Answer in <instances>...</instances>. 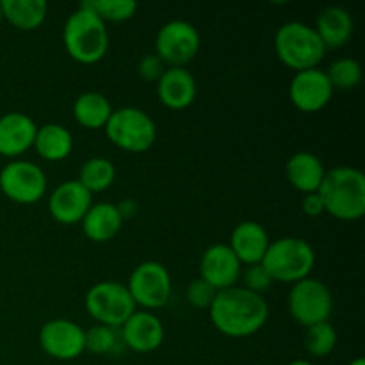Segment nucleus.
I'll use <instances>...</instances> for the list:
<instances>
[{"label": "nucleus", "instance_id": "nucleus-19", "mask_svg": "<svg viewBox=\"0 0 365 365\" xmlns=\"http://www.w3.org/2000/svg\"><path fill=\"white\" fill-rule=\"evenodd\" d=\"M269 242V235L262 225L257 221H242L232 230L228 246L239 262L253 266V264L262 262Z\"/></svg>", "mask_w": 365, "mask_h": 365}, {"label": "nucleus", "instance_id": "nucleus-21", "mask_svg": "<svg viewBox=\"0 0 365 365\" xmlns=\"http://www.w3.org/2000/svg\"><path fill=\"white\" fill-rule=\"evenodd\" d=\"M316 32L328 48H342L348 45L355 32L351 13L341 6H330L319 13L316 20Z\"/></svg>", "mask_w": 365, "mask_h": 365}, {"label": "nucleus", "instance_id": "nucleus-8", "mask_svg": "<svg viewBox=\"0 0 365 365\" xmlns=\"http://www.w3.org/2000/svg\"><path fill=\"white\" fill-rule=\"evenodd\" d=\"M287 305L292 319L302 327L310 328L314 324L330 321L334 296L324 282L309 277L292 284Z\"/></svg>", "mask_w": 365, "mask_h": 365}, {"label": "nucleus", "instance_id": "nucleus-22", "mask_svg": "<svg viewBox=\"0 0 365 365\" xmlns=\"http://www.w3.org/2000/svg\"><path fill=\"white\" fill-rule=\"evenodd\" d=\"M81 225L82 232L89 241L107 242L120 234L121 227H123V216L114 203H93Z\"/></svg>", "mask_w": 365, "mask_h": 365}, {"label": "nucleus", "instance_id": "nucleus-30", "mask_svg": "<svg viewBox=\"0 0 365 365\" xmlns=\"http://www.w3.org/2000/svg\"><path fill=\"white\" fill-rule=\"evenodd\" d=\"M84 342L86 351L95 355H109L118 346L116 330L103 324H95L89 330H84Z\"/></svg>", "mask_w": 365, "mask_h": 365}, {"label": "nucleus", "instance_id": "nucleus-3", "mask_svg": "<svg viewBox=\"0 0 365 365\" xmlns=\"http://www.w3.org/2000/svg\"><path fill=\"white\" fill-rule=\"evenodd\" d=\"M63 43L68 56L77 63H98L109 48L107 25L82 2L64 24Z\"/></svg>", "mask_w": 365, "mask_h": 365}, {"label": "nucleus", "instance_id": "nucleus-1", "mask_svg": "<svg viewBox=\"0 0 365 365\" xmlns=\"http://www.w3.org/2000/svg\"><path fill=\"white\" fill-rule=\"evenodd\" d=\"M209 316L220 334L245 339L262 330L269 319V305L264 296L235 285L217 292L209 307Z\"/></svg>", "mask_w": 365, "mask_h": 365}, {"label": "nucleus", "instance_id": "nucleus-24", "mask_svg": "<svg viewBox=\"0 0 365 365\" xmlns=\"http://www.w3.org/2000/svg\"><path fill=\"white\" fill-rule=\"evenodd\" d=\"M2 18L9 21L18 31L31 32L43 25L48 11V4L45 0H4Z\"/></svg>", "mask_w": 365, "mask_h": 365}, {"label": "nucleus", "instance_id": "nucleus-13", "mask_svg": "<svg viewBox=\"0 0 365 365\" xmlns=\"http://www.w3.org/2000/svg\"><path fill=\"white\" fill-rule=\"evenodd\" d=\"M334 88L321 68L296 71L289 84V100L302 113H317L330 103Z\"/></svg>", "mask_w": 365, "mask_h": 365}, {"label": "nucleus", "instance_id": "nucleus-9", "mask_svg": "<svg viewBox=\"0 0 365 365\" xmlns=\"http://www.w3.org/2000/svg\"><path fill=\"white\" fill-rule=\"evenodd\" d=\"M202 38L191 21L171 20L159 29L155 38V56L166 68H185L200 52Z\"/></svg>", "mask_w": 365, "mask_h": 365}, {"label": "nucleus", "instance_id": "nucleus-7", "mask_svg": "<svg viewBox=\"0 0 365 365\" xmlns=\"http://www.w3.org/2000/svg\"><path fill=\"white\" fill-rule=\"evenodd\" d=\"M86 312L96 324L109 328H121L125 321L138 310L127 285L120 282H98L86 292Z\"/></svg>", "mask_w": 365, "mask_h": 365}, {"label": "nucleus", "instance_id": "nucleus-15", "mask_svg": "<svg viewBox=\"0 0 365 365\" xmlns=\"http://www.w3.org/2000/svg\"><path fill=\"white\" fill-rule=\"evenodd\" d=\"M93 205V195L78 180L57 185L48 198V212L57 223L77 225Z\"/></svg>", "mask_w": 365, "mask_h": 365}, {"label": "nucleus", "instance_id": "nucleus-35", "mask_svg": "<svg viewBox=\"0 0 365 365\" xmlns=\"http://www.w3.org/2000/svg\"><path fill=\"white\" fill-rule=\"evenodd\" d=\"M348 365H365V360L362 359V356H356V359L351 360Z\"/></svg>", "mask_w": 365, "mask_h": 365}, {"label": "nucleus", "instance_id": "nucleus-17", "mask_svg": "<svg viewBox=\"0 0 365 365\" xmlns=\"http://www.w3.org/2000/svg\"><path fill=\"white\" fill-rule=\"evenodd\" d=\"M196 81L185 68H166L157 81V96L160 103L171 110H184L196 100Z\"/></svg>", "mask_w": 365, "mask_h": 365}, {"label": "nucleus", "instance_id": "nucleus-10", "mask_svg": "<svg viewBox=\"0 0 365 365\" xmlns=\"http://www.w3.org/2000/svg\"><path fill=\"white\" fill-rule=\"evenodd\" d=\"M127 289L135 307L139 305L152 312V310L163 309L170 302L173 282L166 266L155 260H146L132 271Z\"/></svg>", "mask_w": 365, "mask_h": 365}, {"label": "nucleus", "instance_id": "nucleus-18", "mask_svg": "<svg viewBox=\"0 0 365 365\" xmlns=\"http://www.w3.org/2000/svg\"><path fill=\"white\" fill-rule=\"evenodd\" d=\"M38 125L24 113H7L0 116V155L18 157L34 146Z\"/></svg>", "mask_w": 365, "mask_h": 365}, {"label": "nucleus", "instance_id": "nucleus-6", "mask_svg": "<svg viewBox=\"0 0 365 365\" xmlns=\"http://www.w3.org/2000/svg\"><path fill=\"white\" fill-rule=\"evenodd\" d=\"M103 130L116 148L130 153L146 152L157 139L155 121L138 107H120L113 110Z\"/></svg>", "mask_w": 365, "mask_h": 365}, {"label": "nucleus", "instance_id": "nucleus-20", "mask_svg": "<svg viewBox=\"0 0 365 365\" xmlns=\"http://www.w3.org/2000/svg\"><path fill=\"white\" fill-rule=\"evenodd\" d=\"M285 175L287 180L296 191L303 195H312L323 184V178L327 175L323 160L310 152H296L289 157L285 164Z\"/></svg>", "mask_w": 365, "mask_h": 365}, {"label": "nucleus", "instance_id": "nucleus-11", "mask_svg": "<svg viewBox=\"0 0 365 365\" xmlns=\"http://www.w3.org/2000/svg\"><path fill=\"white\" fill-rule=\"evenodd\" d=\"M0 191L18 205H32L46 192V177L38 164L14 159L0 170Z\"/></svg>", "mask_w": 365, "mask_h": 365}, {"label": "nucleus", "instance_id": "nucleus-12", "mask_svg": "<svg viewBox=\"0 0 365 365\" xmlns=\"http://www.w3.org/2000/svg\"><path fill=\"white\" fill-rule=\"evenodd\" d=\"M38 341L45 355L61 362L78 359L86 351L84 330L70 319L46 321L39 330Z\"/></svg>", "mask_w": 365, "mask_h": 365}, {"label": "nucleus", "instance_id": "nucleus-37", "mask_svg": "<svg viewBox=\"0 0 365 365\" xmlns=\"http://www.w3.org/2000/svg\"><path fill=\"white\" fill-rule=\"evenodd\" d=\"M4 18H2V7H0V21H2Z\"/></svg>", "mask_w": 365, "mask_h": 365}, {"label": "nucleus", "instance_id": "nucleus-23", "mask_svg": "<svg viewBox=\"0 0 365 365\" xmlns=\"http://www.w3.org/2000/svg\"><path fill=\"white\" fill-rule=\"evenodd\" d=\"M38 155L50 163H61L68 159L73 150V135L59 123H45L38 127L34 146Z\"/></svg>", "mask_w": 365, "mask_h": 365}, {"label": "nucleus", "instance_id": "nucleus-34", "mask_svg": "<svg viewBox=\"0 0 365 365\" xmlns=\"http://www.w3.org/2000/svg\"><path fill=\"white\" fill-rule=\"evenodd\" d=\"M302 210L309 217H317L324 212L323 202H321L319 195L312 192V195H305V198L302 200Z\"/></svg>", "mask_w": 365, "mask_h": 365}, {"label": "nucleus", "instance_id": "nucleus-32", "mask_svg": "<svg viewBox=\"0 0 365 365\" xmlns=\"http://www.w3.org/2000/svg\"><path fill=\"white\" fill-rule=\"evenodd\" d=\"M217 291L210 287L207 282H203L202 278H196L191 284L187 285V291H185V298L187 303L195 309H209L212 305L214 298H216Z\"/></svg>", "mask_w": 365, "mask_h": 365}, {"label": "nucleus", "instance_id": "nucleus-4", "mask_svg": "<svg viewBox=\"0 0 365 365\" xmlns=\"http://www.w3.org/2000/svg\"><path fill=\"white\" fill-rule=\"evenodd\" d=\"M274 52L278 61L294 71L319 68L327 56V46L316 29L303 21H287L274 34Z\"/></svg>", "mask_w": 365, "mask_h": 365}, {"label": "nucleus", "instance_id": "nucleus-29", "mask_svg": "<svg viewBox=\"0 0 365 365\" xmlns=\"http://www.w3.org/2000/svg\"><path fill=\"white\" fill-rule=\"evenodd\" d=\"M84 4L106 25L107 21L120 24L130 20L138 11V4L134 0H88Z\"/></svg>", "mask_w": 365, "mask_h": 365}, {"label": "nucleus", "instance_id": "nucleus-31", "mask_svg": "<svg viewBox=\"0 0 365 365\" xmlns=\"http://www.w3.org/2000/svg\"><path fill=\"white\" fill-rule=\"evenodd\" d=\"M242 285L241 287L248 289V291L255 292V294L262 296L264 292L269 291L273 285V278L269 277L262 264H253V266H246L245 271H241Z\"/></svg>", "mask_w": 365, "mask_h": 365}, {"label": "nucleus", "instance_id": "nucleus-26", "mask_svg": "<svg viewBox=\"0 0 365 365\" xmlns=\"http://www.w3.org/2000/svg\"><path fill=\"white\" fill-rule=\"evenodd\" d=\"M78 182L88 189L91 195L103 192L116 180V168L106 157H91L86 160L78 171Z\"/></svg>", "mask_w": 365, "mask_h": 365}, {"label": "nucleus", "instance_id": "nucleus-28", "mask_svg": "<svg viewBox=\"0 0 365 365\" xmlns=\"http://www.w3.org/2000/svg\"><path fill=\"white\" fill-rule=\"evenodd\" d=\"M324 71H327L334 91L335 89L348 91V89L356 88L362 81V64L353 57H342V59L334 61L330 68Z\"/></svg>", "mask_w": 365, "mask_h": 365}, {"label": "nucleus", "instance_id": "nucleus-5", "mask_svg": "<svg viewBox=\"0 0 365 365\" xmlns=\"http://www.w3.org/2000/svg\"><path fill=\"white\" fill-rule=\"evenodd\" d=\"M273 282L296 284L309 278L316 266V252L302 237H282L269 242L262 262Z\"/></svg>", "mask_w": 365, "mask_h": 365}, {"label": "nucleus", "instance_id": "nucleus-33", "mask_svg": "<svg viewBox=\"0 0 365 365\" xmlns=\"http://www.w3.org/2000/svg\"><path fill=\"white\" fill-rule=\"evenodd\" d=\"M164 70H166V64L155 56V53H148V56L143 57L138 63V73L143 81L146 82H157L163 77Z\"/></svg>", "mask_w": 365, "mask_h": 365}, {"label": "nucleus", "instance_id": "nucleus-25", "mask_svg": "<svg viewBox=\"0 0 365 365\" xmlns=\"http://www.w3.org/2000/svg\"><path fill=\"white\" fill-rule=\"evenodd\" d=\"M113 110L107 96L96 91L82 93L73 102L75 121L89 130H98V128L106 127Z\"/></svg>", "mask_w": 365, "mask_h": 365}, {"label": "nucleus", "instance_id": "nucleus-27", "mask_svg": "<svg viewBox=\"0 0 365 365\" xmlns=\"http://www.w3.org/2000/svg\"><path fill=\"white\" fill-rule=\"evenodd\" d=\"M337 346V330L330 321L314 324L305 331V349L314 359H327Z\"/></svg>", "mask_w": 365, "mask_h": 365}, {"label": "nucleus", "instance_id": "nucleus-16", "mask_svg": "<svg viewBox=\"0 0 365 365\" xmlns=\"http://www.w3.org/2000/svg\"><path fill=\"white\" fill-rule=\"evenodd\" d=\"M121 342L135 353H152L164 342V324L148 310H135L121 327Z\"/></svg>", "mask_w": 365, "mask_h": 365}, {"label": "nucleus", "instance_id": "nucleus-2", "mask_svg": "<svg viewBox=\"0 0 365 365\" xmlns=\"http://www.w3.org/2000/svg\"><path fill=\"white\" fill-rule=\"evenodd\" d=\"M324 212L341 221H356L365 214V177L351 166L327 170L317 189Z\"/></svg>", "mask_w": 365, "mask_h": 365}, {"label": "nucleus", "instance_id": "nucleus-14", "mask_svg": "<svg viewBox=\"0 0 365 365\" xmlns=\"http://www.w3.org/2000/svg\"><path fill=\"white\" fill-rule=\"evenodd\" d=\"M241 271L242 264L234 255L230 246L223 242L210 245L200 259V278L217 292L235 287L241 278Z\"/></svg>", "mask_w": 365, "mask_h": 365}, {"label": "nucleus", "instance_id": "nucleus-36", "mask_svg": "<svg viewBox=\"0 0 365 365\" xmlns=\"http://www.w3.org/2000/svg\"><path fill=\"white\" fill-rule=\"evenodd\" d=\"M287 365H314V364L309 362V360H294V362H291Z\"/></svg>", "mask_w": 365, "mask_h": 365}]
</instances>
